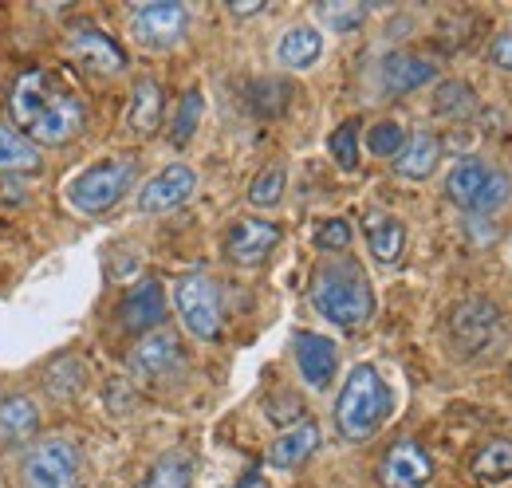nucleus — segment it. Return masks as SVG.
I'll list each match as a JSON object with an SVG mask.
<instances>
[{"instance_id": "6ab92c4d", "label": "nucleus", "mask_w": 512, "mask_h": 488, "mask_svg": "<svg viewBox=\"0 0 512 488\" xmlns=\"http://www.w3.org/2000/svg\"><path fill=\"white\" fill-rule=\"evenodd\" d=\"M162 111H166V91L158 79H138L134 95L127 107V130L134 138H150L162 126Z\"/></svg>"}, {"instance_id": "f704fd0d", "label": "nucleus", "mask_w": 512, "mask_h": 488, "mask_svg": "<svg viewBox=\"0 0 512 488\" xmlns=\"http://www.w3.org/2000/svg\"><path fill=\"white\" fill-rule=\"evenodd\" d=\"M489 63L501 71H512V32H497L489 40Z\"/></svg>"}, {"instance_id": "7ed1b4c3", "label": "nucleus", "mask_w": 512, "mask_h": 488, "mask_svg": "<svg viewBox=\"0 0 512 488\" xmlns=\"http://www.w3.org/2000/svg\"><path fill=\"white\" fill-rule=\"evenodd\" d=\"M394 414V394L383 382V374L371 363H359L339 398H335V426L347 441H371L379 429L386 426V418Z\"/></svg>"}, {"instance_id": "f257e3e1", "label": "nucleus", "mask_w": 512, "mask_h": 488, "mask_svg": "<svg viewBox=\"0 0 512 488\" xmlns=\"http://www.w3.org/2000/svg\"><path fill=\"white\" fill-rule=\"evenodd\" d=\"M8 111L20 134L36 146H64L87 126L83 95L52 67H28L12 87Z\"/></svg>"}, {"instance_id": "4468645a", "label": "nucleus", "mask_w": 512, "mask_h": 488, "mask_svg": "<svg viewBox=\"0 0 512 488\" xmlns=\"http://www.w3.org/2000/svg\"><path fill=\"white\" fill-rule=\"evenodd\" d=\"M197 189V174L186 162H170L166 170H158L138 193V209L142 213H170L178 205H186Z\"/></svg>"}, {"instance_id": "39448f33", "label": "nucleus", "mask_w": 512, "mask_h": 488, "mask_svg": "<svg viewBox=\"0 0 512 488\" xmlns=\"http://www.w3.org/2000/svg\"><path fill=\"white\" fill-rule=\"evenodd\" d=\"M130 185H134L130 158H99L67 182V201L75 213L95 217V213H107L111 205H119L123 193H130Z\"/></svg>"}, {"instance_id": "473e14b6", "label": "nucleus", "mask_w": 512, "mask_h": 488, "mask_svg": "<svg viewBox=\"0 0 512 488\" xmlns=\"http://www.w3.org/2000/svg\"><path fill=\"white\" fill-rule=\"evenodd\" d=\"M402 142H406V130L390 119L375 122V126L367 130V146H371V154H379V158H394V154L402 150Z\"/></svg>"}, {"instance_id": "f3484780", "label": "nucleus", "mask_w": 512, "mask_h": 488, "mask_svg": "<svg viewBox=\"0 0 512 488\" xmlns=\"http://www.w3.org/2000/svg\"><path fill=\"white\" fill-rule=\"evenodd\" d=\"M434 75H438L434 60H426V56H418V52H394V56H386L383 67H379V79H383V87L390 95L418 91V87H426Z\"/></svg>"}, {"instance_id": "1a4fd4ad", "label": "nucleus", "mask_w": 512, "mask_h": 488, "mask_svg": "<svg viewBox=\"0 0 512 488\" xmlns=\"http://www.w3.org/2000/svg\"><path fill=\"white\" fill-rule=\"evenodd\" d=\"M190 28V8L178 0H154V4H138L130 12V36L150 48V52H166L174 44H182Z\"/></svg>"}, {"instance_id": "412c9836", "label": "nucleus", "mask_w": 512, "mask_h": 488, "mask_svg": "<svg viewBox=\"0 0 512 488\" xmlns=\"http://www.w3.org/2000/svg\"><path fill=\"white\" fill-rule=\"evenodd\" d=\"M316 449H320V426H316V422H296V426L284 429V433L268 445V465H276V469H296V465H304Z\"/></svg>"}, {"instance_id": "2f4dec72", "label": "nucleus", "mask_w": 512, "mask_h": 488, "mask_svg": "<svg viewBox=\"0 0 512 488\" xmlns=\"http://www.w3.org/2000/svg\"><path fill=\"white\" fill-rule=\"evenodd\" d=\"M327 150H331V158L343 166V170H355L359 166V122L347 119L331 138H327Z\"/></svg>"}, {"instance_id": "6e6552de", "label": "nucleus", "mask_w": 512, "mask_h": 488, "mask_svg": "<svg viewBox=\"0 0 512 488\" xmlns=\"http://www.w3.org/2000/svg\"><path fill=\"white\" fill-rule=\"evenodd\" d=\"M75 481H79V449L67 437L36 441L20 461L24 488H75Z\"/></svg>"}, {"instance_id": "f03ea898", "label": "nucleus", "mask_w": 512, "mask_h": 488, "mask_svg": "<svg viewBox=\"0 0 512 488\" xmlns=\"http://www.w3.org/2000/svg\"><path fill=\"white\" fill-rule=\"evenodd\" d=\"M312 304L323 319L335 327H363L375 315V292L359 260L351 256H331L323 260L312 276Z\"/></svg>"}, {"instance_id": "c9c22d12", "label": "nucleus", "mask_w": 512, "mask_h": 488, "mask_svg": "<svg viewBox=\"0 0 512 488\" xmlns=\"http://www.w3.org/2000/svg\"><path fill=\"white\" fill-rule=\"evenodd\" d=\"M229 12L233 16H256V12H264V0H229Z\"/></svg>"}, {"instance_id": "2eb2a0df", "label": "nucleus", "mask_w": 512, "mask_h": 488, "mask_svg": "<svg viewBox=\"0 0 512 488\" xmlns=\"http://www.w3.org/2000/svg\"><path fill=\"white\" fill-rule=\"evenodd\" d=\"M292 351H296V366H300V378L312 386V390H327L335 370H339V347L320 335V331H300L292 339Z\"/></svg>"}, {"instance_id": "c756f323", "label": "nucleus", "mask_w": 512, "mask_h": 488, "mask_svg": "<svg viewBox=\"0 0 512 488\" xmlns=\"http://www.w3.org/2000/svg\"><path fill=\"white\" fill-rule=\"evenodd\" d=\"M284 185H288V170L280 162L276 166H264L253 178V185H249V201H253L256 209H268V205H276L284 197Z\"/></svg>"}, {"instance_id": "0eeeda50", "label": "nucleus", "mask_w": 512, "mask_h": 488, "mask_svg": "<svg viewBox=\"0 0 512 488\" xmlns=\"http://www.w3.org/2000/svg\"><path fill=\"white\" fill-rule=\"evenodd\" d=\"M174 307L193 339L213 343L221 335V288L205 272H190L174 284Z\"/></svg>"}, {"instance_id": "ddd939ff", "label": "nucleus", "mask_w": 512, "mask_h": 488, "mask_svg": "<svg viewBox=\"0 0 512 488\" xmlns=\"http://www.w3.org/2000/svg\"><path fill=\"white\" fill-rule=\"evenodd\" d=\"M280 225H272V221H260V217H245V221H233L229 225V233H225V256L233 260V264H245V268H253V264H264L268 256H272V248L280 244Z\"/></svg>"}, {"instance_id": "cd10ccee", "label": "nucleus", "mask_w": 512, "mask_h": 488, "mask_svg": "<svg viewBox=\"0 0 512 488\" xmlns=\"http://www.w3.org/2000/svg\"><path fill=\"white\" fill-rule=\"evenodd\" d=\"M434 111H438L442 119H469V115L477 111V91H473L469 83L449 79V83L438 87V95H434Z\"/></svg>"}, {"instance_id": "a211bd4d", "label": "nucleus", "mask_w": 512, "mask_h": 488, "mask_svg": "<svg viewBox=\"0 0 512 488\" xmlns=\"http://www.w3.org/2000/svg\"><path fill=\"white\" fill-rule=\"evenodd\" d=\"M438 158H442V142L430 130H414V134H406L402 150L394 154V174L410 178V182H422V178L434 174Z\"/></svg>"}, {"instance_id": "72a5a7b5", "label": "nucleus", "mask_w": 512, "mask_h": 488, "mask_svg": "<svg viewBox=\"0 0 512 488\" xmlns=\"http://www.w3.org/2000/svg\"><path fill=\"white\" fill-rule=\"evenodd\" d=\"M347 244H351V225L343 217H331L316 229V248L323 252H347Z\"/></svg>"}, {"instance_id": "aec40b11", "label": "nucleus", "mask_w": 512, "mask_h": 488, "mask_svg": "<svg viewBox=\"0 0 512 488\" xmlns=\"http://www.w3.org/2000/svg\"><path fill=\"white\" fill-rule=\"evenodd\" d=\"M469 473L481 488H509L512 485V437H493L485 441L473 461H469Z\"/></svg>"}, {"instance_id": "f8f14e48", "label": "nucleus", "mask_w": 512, "mask_h": 488, "mask_svg": "<svg viewBox=\"0 0 512 488\" xmlns=\"http://www.w3.org/2000/svg\"><path fill=\"white\" fill-rule=\"evenodd\" d=\"M434 477V465L418 441H394L379 461V485L383 488H426Z\"/></svg>"}, {"instance_id": "7c9ffc66", "label": "nucleus", "mask_w": 512, "mask_h": 488, "mask_svg": "<svg viewBox=\"0 0 512 488\" xmlns=\"http://www.w3.org/2000/svg\"><path fill=\"white\" fill-rule=\"evenodd\" d=\"M201 91H186L182 95V103H178V111H174V122H170V142L174 146H186L193 138V130H197V122H201Z\"/></svg>"}, {"instance_id": "e433bc0d", "label": "nucleus", "mask_w": 512, "mask_h": 488, "mask_svg": "<svg viewBox=\"0 0 512 488\" xmlns=\"http://www.w3.org/2000/svg\"><path fill=\"white\" fill-rule=\"evenodd\" d=\"M241 488H264V481H260V477H249V481H241Z\"/></svg>"}, {"instance_id": "5701e85b", "label": "nucleus", "mask_w": 512, "mask_h": 488, "mask_svg": "<svg viewBox=\"0 0 512 488\" xmlns=\"http://www.w3.org/2000/svg\"><path fill=\"white\" fill-rule=\"evenodd\" d=\"M36 426H40V410H36L32 398H24V394L0 398V441H4V445L28 441V437L36 433Z\"/></svg>"}, {"instance_id": "423d86ee", "label": "nucleus", "mask_w": 512, "mask_h": 488, "mask_svg": "<svg viewBox=\"0 0 512 488\" xmlns=\"http://www.w3.org/2000/svg\"><path fill=\"white\" fill-rule=\"evenodd\" d=\"M446 331L457 355L481 359V355H489V351H497L505 343V315L493 300L473 296V300H461L449 311Z\"/></svg>"}, {"instance_id": "20e7f679", "label": "nucleus", "mask_w": 512, "mask_h": 488, "mask_svg": "<svg viewBox=\"0 0 512 488\" xmlns=\"http://www.w3.org/2000/svg\"><path fill=\"white\" fill-rule=\"evenodd\" d=\"M446 197L473 217H493L509 205L512 178L485 158H461L446 174Z\"/></svg>"}, {"instance_id": "c85d7f7f", "label": "nucleus", "mask_w": 512, "mask_h": 488, "mask_svg": "<svg viewBox=\"0 0 512 488\" xmlns=\"http://www.w3.org/2000/svg\"><path fill=\"white\" fill-rule=\"evenodd\" d=\"M367 4H359V0H327L320 4V20L331 28V32H339V36H347V32H355V28H363V20H367Z\"/></svg>"}, {"instance_id": "bb28decb", "label": "nucleus", "mask_w": 512, "mask_h": 488, "mask_svg": "<svg viewBox=\"0 0 512 488\" xmlns=\"http://www.w3.org/2000/svg\"><path fill=\"white\" fill-rule=\"evenodd\" d=\"M44 386H48L56 398H75V394H83V390H87V363L75 359V355L56 359V363L48 366V374H44Z\"/></svg>"}, {"instance_id": "b1692460", "label": "nucleus", "mask_w": 512, "mask_h": 488, "mask_svg": "<svg viewBox=\"0 0 512 488\" xmlns=\"http://www.w3.org/2000/svg\"><path fill=\"white\" fill-rule=\"evenodd\" d=\"M367 248L379 264H398L406 248V225L390 213H371L367 217Z\"/></svg>"}, {"instance_id": "393cba45", "label": "nucleus", "mask_w": 512, "mask_h": 488, "mask_svg": "<svg viewBox=\"0 0 512 488\" xmlns=\"http://www.w3.org/2000/svg\"><path fill=\"white\" fill-rule=\"evenodd\" d=\"M190 485H193V457L186 449L162 453V457L146 469V477L138 481V488H190Z\"/></svg>"}, {"instance_id": "a878e982", "label": "nucleus", "mask_w": 512, "mask_h": 488, "mask_svg": "<svg viewBox=\"0 0 512 488\" xmlns=\"http://www.w3.org/2000/svg\"><path fill=\"white\" fill-rule=\"evenodd\" d=\"M40 166V146L28 142L20 130L0 126V174H16V170H36Z\"/></svg>"}, {"instance_id": "9b49d317", "label": "nucleus", "mask_w": 512, "mask_h": 488, "mask_svg": "<svg viewBox=\"0 0 512 488\" xmlns=\"http://www.w3.org/2000/svg\"><path fill=\"white\" fill-rule=\"evenodd\" d=\"M67 60H75L87 71H99V75H119L127 67V52L119 48V40H111L103 28L95 24H79L71 28L64 40Z\"/></svg>"}, {"instance_id": "dca6fc26", "label": "nucleus", "mask_w": 512, "mask_h": 488, "mask_svg": "<svg viewBox=\"0 0 512 488\" xmlns=\"http://www.w3.org/2000/svg\"><path fill=\"white\" fill-rule=\"evenodd\" d=\"M119 319L127 331H146V335L158 331V323L166 319V288L154 276L130 284L123 304H119Z\"/></svg>"}, {"instance_id": "9d476101", "label": "nucleus", "mask_w": 512, "mask_h": 488, "mask_svg": "<svg viewBox=\"0 0 512 488\" xmlns=\"http://www.w3.org/2000/svg\"><path fill=\"white\" fill-rule=\"evenodd\" d=\"M182 363H186V359H182V343H178V335L166 331V327L142 335L127 359L130 374H134L138 382H162V378L178 374Z\"/></svg>"}, {"instance_id": "4be33fe9", "label": "nucleus", "mask_w": 512, "mask_h": 488, "mask_svg": "<svg viewBox=\"0 0 512 488\" xmlns=\"http://www.w3.org/2000/svg\"><path fill=\"white\" fill-rule=\"evenodd\" d=\"M320 56H323V36L312 24L288 28L280 36V44H276V60H280V67H288V71H304V67H312Z\"/></svg>"}]
</instances>
